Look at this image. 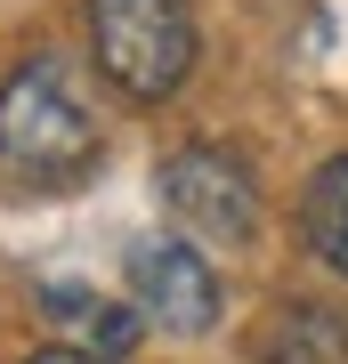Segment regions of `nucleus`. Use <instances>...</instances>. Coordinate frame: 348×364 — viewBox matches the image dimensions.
I'll return each instance as SVG.
<instances>
[{
  "label": "nucleus",
  "mask_w": 348,
  "mask_h": 364,
  "mask_svg": "<svg viewBox=\"0 0 348 364\" xmlns=\"http://www.w3.org/2000/svg\"><path fill=\"white\" fill-rule=\"evenodd\" d=\"M0 162L33 186H65L97 162V122L57 57H33L0 81Z\"/></svg>",
  "instance_id": "f257e3e1"
},
{
  "label": "nucleus",
  "mask_w": 348,
  "mask_h": 364,
  "mask_svg": "<svg viewBox=\"0 0 348 364\" xmlns=\"http://www.w3.org/2000/svg\"><path fill=\"white\" fill-rule=\"evenodd\" d=\"M90 49L122 97L162 105L194 73V9L186 0H90Z\"/></svg>",
  "instance_id": "f03ea898"
},
{
  "label": "nucleus",
  "mask_w": 348,
  "mask_h": 364,
  "mask_svg": "<svg viewBox=\"0 0 348 364\" xmlns=\"http://www.w3.org/2000/svg\"><path fill=\"white\" fill-rule=\"evenodd\" d=\"M154 186H162L170 219L186 235H203V243H251L259 235V178L227 154V146H186V154H170Z\"/></svg>",
  "instance_id": "7ed1b4c3"
},
{
  "label": "nucleus",
  "mask_w": 348,
  "mask_h": 364,
  "mask_svg": "<svg viewBox=\"0 0 348 364\" xmlns=\"http://www.w3.org/2000/svg\"><path fill=\"white\" fill-rule=\"evenodd\" d=\"M130 291H138L146 324H162L179 340H203L219 324V275L186 235H138L130 243Z\"/></svg>",
  "instance_id": "20e7f679"
},
{
  "label": "nucleus",
  "mask_w": 348,
  "mask_h": 364,
  "mask_svg": "<svg viewBox=\"0 0 348 364\" xmlns=\"http://www.w3.org/2000/svg\"><path fill=\"white\" fill-rule=\"evenodd\" d=\"M259 364H348V316L324 299H292L259 324Z\"/></svg>",
  "instance_id": "39448f33"
},
{
  "label": "nucleus",
  "mask_w": 348,
  "mask_h": 364,
  "mask_svg": "<svg viewBox=\"0 0 348 364\" xmlns=\"http://www.w3.org/2000/svg\"><path fill=\"white\" fill-rule=\"evenodd\" d=\"M41 316L65 324L81 348L105 356V364H122L130 348H138V316L114 308V299H97V291H81V284H41Z\"/></svg>",
  "instance_id": "423d86ee"
},
{
  "label": "nucleus",
  "mask_w": 348,
  "mask_h": 364,
  "mask_svg": "<svg viewBox=\"0 0 348 364\" xmlns=\"http://www.w3.org/2000/svg\"><path fill=\"white\" fill-rule=\"evenodd\" d=\"M300 243H308L324 267L348 275V154H332L308 186H300Z\"/></svg>",
  "instance_id": "0eeeda50"
},
{
  "label": "nucleus",
  "mask_w": 348,
  "mask_h": 364,
  "mask_svg": "<svg viewBox=\"0 0 348 364\" xmlns=\"http://www.w3.org/2000/svg\"><path fill=\"white\" fill-rule=\"evenodd\" d=\"M25 364H105V356H90V348H33Z\"/></svg>",
  "instance_id": "6e6552de"
}]
</instances>
